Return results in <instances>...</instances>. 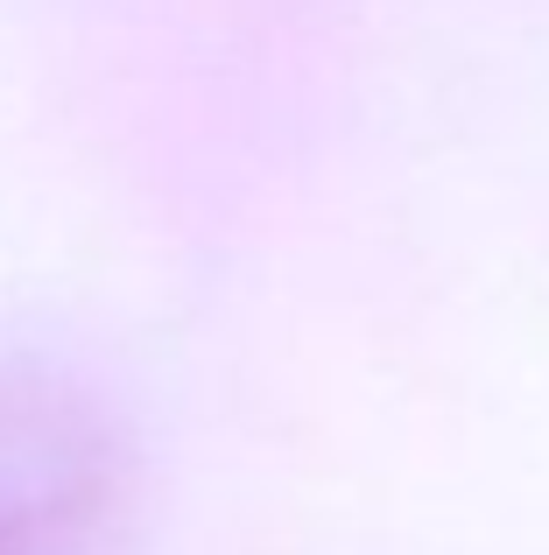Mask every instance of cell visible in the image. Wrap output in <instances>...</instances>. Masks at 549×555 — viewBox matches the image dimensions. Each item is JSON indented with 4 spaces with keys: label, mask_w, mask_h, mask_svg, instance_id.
Returning <instances> with one entry per match:
<instances>
[{
    "label": "cell",
    "mask_w": 549,
    "mask_h": 555,
    "mask_svg": "<svg viewBox=\"0 0 549 555\" xmlns=\"http://www.w3.org/2000/svg\"><path fill=\"white\" fill-rule=\"evenodd\" d=\"M127 443L92 387L0 366V555H113Z\"/></svg>",
    "instance_id": "cell-1"
}]
</instances>
